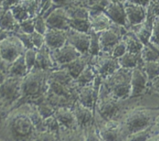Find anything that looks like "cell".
<instances>
[{
	"instance_id": "ee69618b",
	"label": "cell",
	"mask_w": 159,
	"mask_h": 141,
	"mask_svg": "<svg viewBox=\"0 0 159 141\" xmlns=\"http://www.w3.org/2000/svg\"><path fill=\"white\" fill-rule=\"evenodd\" d=\"M10 32L0 29V42L4 40V39H6V37H9V36H10Z\"/></svg>"
},
{
	"instance_id": "f546056e",
	"label": "cell",
	"mask_w": 159,
	"mask_h": 141,
	"mask_svg": "<svg viewBox=\"0 0 159 141\" xmlns=\"http://www.w3.org/2000/svg\"><path fill=\"white\" fill-rule=\"evenodd\" d=\"M37 106V109H38L39 112L42 116L43 119L49 117V116L54 115L56 111V107L54 105L51 103L48 99L45 98H42L39 101H37L35 103H33Z\"/></svg>"
},
{
	"instance_id": "7bdbcfd3",
	"label": "cell",
	"mask_w": 159,
	"mask_h": 141,
	"mask_svg": "<svg viewBox=\"0 0 159 141\" xmlns=\"http://www.w3.org/2000/svg\"><path fill=\"white\" fill-rule=\"evenodd\" d=\"M129 2H131L133 4L135 5H139V6H144V7L147 8L148 6L149 5V3L151 2L150 0H128Z\"/></svg>"
},
{
	"instance_id": "5bb4252c",
	"label": "cell",
	"mask_w": 159,
	"mask_h": 141,
	"mask_svg": "<svg viewBox=\"0 0 159 141\" xmlns=\"http://www.w3.org/2000/svg\"><path fill=\"white\" fill-rule=\"evenodd\" d=\"M51 55L57 68L72 61L82 54L74 46L67 41L61 47L51 51Z\"/></svg>"
},
{
	"instance_id": "ac0fdd59",
	"label": "cell",
	"mask_w": 159,
	"mask_h": 141,
	"mask_svg": "<svg viewBox=\"0 0 159 141\" xmlns=\"http://www.w3.org/2000/svg\"><path fill=\"white\" fill-rule=\"evenodd\" d=\"M127 22L128 29L130 26H137L145 21L147 18V8L144 6L135 5L131 2L124 4Z\"/></svg>"
},
{
	"instance_id": "d590c367",
	"label": "cell",
	"mask_w": 159,
	"mask_h": 141,
	"mask_svg": "<svg viewBox=\"0 0 159 141\" xmlns=\"http://www.w3.org/2000/svg\"><path fill=\"white\" fill-rule=\"evenodd\" d=\"M127 51V43H126L125 40L123 39H121L114 46V47L113 48L111 51V55L113 57H116V58H119L121 56L124 55L126 52Z\"/></svg>"
},
{
	"instance_id": "52a82bcc",
	"label": "cell",
	"mask_w": 159,
	"mask_h": 141,
	"mask_svg": "<svg viewBox=\"0 0 159 141\" xmlns=\"http://www.w3.org/2000/svg\"><path fill=\"white\" fill-rule=\"evenodd\" d=\"M26 50L20 39L12 34L0 42V58L10 65L20 55L24 54Z\"/></svg>"
},
{
	"instance_id": "9c48e42d",
	"label": "cell",
	"mask_w": 159,
	"mask_h": 141,
	"mask_svg": "<svg viewBox=\"0 0 159 141\" xmlns=\"http://www.w3.org/2000/svg\"><path fill=\"white\" fill-rule=\"evenodd\" d=\"M102 78L99 75L96 77L93 82L82 86L77 87L78 100L83 105L88 107L96 113V105L99 96Z\"/></svg>"
},
{
	"instance_id": "f1b7e54d",
	"label": "cell",
	"mask_w": 159,
	"mask_h": 141,
	"mask_svg": "<svg viewBox=\"0 0 159 141\" xmlns=\"http://www.w3.org/2000/svg\"><path fill=\"white\" fill-rule=\"evenodd\" d=\"M143 61H159V46L148 42L141 51Z\"/></svg>"
},
{
	"instance_id": "83f0119b",
	"label": "cell",
	"mask_w": 159,
	"mask_h": 141,
	"mask_svg": "<svg viewBox=\"0 0 159 141\" xmlns=\"http://www.w3.org/2000/svg\"><path fill=\"white\" fill-rule=\"evenodd\" d=\"M123 39L125 40L127 46V51L131 53H141L144 44L139 40L136 34L133 31L128 29L127 33L123 36Z\"/></svg>"
},
{
	"instance_id": "d4e9b609",
	"label": "cell",
	"mask_w": 159,
	"mask_h": 141,
	"mask_svg": "<svg viewBox=\"0 0 159 141\" xmlns=\"http://www.w3.org/2000/svg\"><path fill=\"white\" fill-rule=\"evenodd\" d=\"M120 68L133 69L143 62L141 53L127 52L118 58Z\"/></svg>"
},
{
	"instance_id": "2e32d148",
	"label": "cell",
	"mask_w": 159,
	"mask_h": 141,
	"mask_svg": "<svg viewBox=\"0 0 159 141\" xmlns=\"http://www.w3.org/2000/svg\"><path fill=\"white\" fill-rule=\"evenodd\" d=\"M67 41L74 46L81 54H89L90 43L89 33L81 32L70 28L67 30Z\"/></svg>"
},
{
	"instance_id": "7dc6e473",
	"label": "cell",
	"mask_w": 159,
	"mask_h": 141,
	"mask_svg": "<svg viewBox=\"0 0 159 141\" xmlns=\"http://www.w3.org/2000/svg\"><path fill=\"white\" fill-rule=\"evenodd\" d=\"M111 1H113V2H120L124 3L126 1H127V0H111Z\"/></svg>"
},
{
	"instance_id": "7402d4cb",
	"label": "cell",
	"mask_w": 159,
	"mask_h": 141,
	"mask_svg": "<svg viewBox=\"0 0 159 141\" xmlns=\"http://www.w3.org/2000/svg\"><path fill=\"white\" fill-rule=\"evenodd\" d=\"M92 56L89 54H82L80 57L78 58L75 59L72 61L69 62V63L66 64L65 65H62L61 68H65V69L68 70V72L70 73L73 78L75 80L79 75L82 70L85 68V67L89 63L91 62Z\"/></svg>"
},
{
	"instance_id": "3957f363",
	"label": "cell",
	"mask_w": 159,
	"mask_h": 141,
	"mask_svg": "<svg viewBox=\"0 0 159 141\" xmlns=\"http://www.w3.org/2000/svg\"><path fill=\"white\" fill-rule=\"evenodd\" d=\"M45 98L56 108L61 106L72 108L78 99L77 86L75 84L66 85L61 83L48 77V90Z\"/></svg>"
},
{
	"instance_id": "ba28073f",
	"label": "cell",
	"mask_w": 159,
	"mask_h": 141,
	"mask_svg": "<svg viewBox=\"0 0 159 141\" xmlns=\"http://www.w3.org/2000/svg\"><path fill=\"white\" fill-rule=\"evenodd\" d=\"M11 127H12V132L13 133L14 136L18 139L35 140L37 131L29 116L28 105L26 113H20L17 115L12 119Z\"/></svg>"
},
{
	"instance_id": "e0dca14e",
	"label": "cell",
	"mask_w": 159,
	"mask_h": 141,
	"mask_svg": "<svg viewBox=\"0 0 159 141\" xmlns=\"http://www.w3.org/2000/svg\"><path fill=\"white\" fill-rule=\"evenodd\" d=\"M103 11L113 23L128 29V22L126 15L124 3L110 1Z\"/></svg>"
},
{
	"instance_id": "60d3db41",
	"label": "cell",
	"mask_w": 159,
	"mask_h": 141,
	"mask_svg": "<svg viewBox=\"0 0 159 141\" xmlns=\"http://www.w3.org/2000/svg\"><path fill=\"white\" fill-rule=\"evenodd\" d=\"M149 42L159 46V16H156L154 20L152 34Z\"/></svg>"
},
{
	"instance_id": "cb8c5ba5",
	"label": "cell",
	"mask_w": 159,
	"mask_h": 141,
	"mask_svg": "<svg viewBox=\"0 0 159 141\" xmlns=\"http://www.w3.org/2000/svg\"><path fill=\"white\" fill-rule=\"evenodd\" d=\"M0 29L10 33H15L20 29V23L13 15L10 9L5 10L0 17Z\"/></svg>"
},
{
	"instance_id": "603a6c76",
	"label": "cell",
	"mask_w": 159,
	"mask_h": 141,
	"mask_svg": "<svg viewBox=\"0 0 159 141\" xmlns=\"http://www.w3.org/2000/svg\"><path fill=\"white\" fill-rule=\"evenodd\" d=\"M29 73L27 69L24 54L20 55L16 60H14L9 67L8 77H24Z\"/></svg>"
},
{
	"instance_id": "484cf974",
	"label": "cell",
	"mask_w": 159,
	"mask_h": 141,
	"mask_svg": "<svg viewBox=\"0 0 159 141\" xmlns=\"http://www.w3.org/2000/svg\"><path fill=\"white\" fill-rule=\"evenodd\" d=\"M28 105V113L29 116L34 124L37 133H42L47 132L44 126V119L39 112L37 106L33 103H26Z\"/></svg>"
},
{
	"instance_id": "d6a6232c",
	"label": "cell",
	"mask_w": 159,
	"mask_h": 141,
	"mask_svg": "<svg viewBox=\"0 0 159 141\" xmlns=\"http://www.w3.org/2000/svg\"><path fill=\"white\" fill-rule=\"evenodd\" d=\"M143 68L147 74L149 82L159 75V61H143Z\"/></svg>"
},
{
	"instance_id": "8992f818",
	"label": "cell",
	"mask_w": 159,
	"mask_h": 141,
	"mask_svg": "<svg viewBox=\"0 0 159 141\" xmlns=\"http://www.w3.org/2000/svg\"><path fill=\"white\" fill-rule=\"evenodd\" d=\"M90 63L102 80L110 77L120 68L118 58L113 57L110 53L103 51H101L98 55L92 57Z\"/></svg>"
},
{
	"instance_id": "e575fe53",
	"label": "cell",
	"mask_w": 159,
	"mask_h": 141,
	"mask_svg": "<svg viewBox=\"0 0 159 141\" xmlns=\"http://www.w3.org/2000/svg\"><path fill=\"white\" fill-rule=\"evenodd\" d=\"M20 31L26 33H32L35 31V17L26 19L20 23Z\"/></svg>"
},
{
	"instance_id": "6da1fadb",
	"label": "cell",
	"mask_w": 159,
	"mask_h": 141,
	"mask_svg": "<svg viewBox=\"0 0 159 141\" xmlns=\"http://www.w3.org/2000/svg\"><path fill=\"white\" fill-rule=\"evenodd\" d=\"M130 101L131 99L127 100L116 99L102 82L96 105V122L120 119L127 112Z\"/></svg>"
},
{
	"instance_id": "30bf717a",
	"label": "cell",
	"mask_w": 159,
	"mask_h": 141,
	"mask_svg": "<svg viewBox=\"0 0 159 141\" xmlns=\"http://www.w3.org/2000/svg\"><path fill=\"white\" fill-rule=\"evenodd\" d=\"M127 31L128 29L127 27L113 23L111 27L99 33L101 51L111 54L112 50L115 45L122 39L123 36Z\"/></svg>"
},
{
	"instance_id": "4fadbf2b",
	"label": "cell",
	"mask_w": 159,
	"mask_h": 141,
	"mask_svg": "<svg viewBox=\"0 0 159 141\" xmlns=\"http://www.w3.org/2000/svg\"><path fill=\"white\" fill-rule=\"evenodd\" d=\"M23 77H7L0 85V95L9 102H18L21 97V83Z\"/></svg>"
},
{
	"instance_id": "277c9868",
	"label": "cell",
	"mask_w": 159,
	"mask_h": 141,
	"mask_svg": "<svg viewBox=\"0 0 159 141\" xmlns=\"http://www.w3.org/2000/svg\"><path fill=\"white\" fill-rule=\"evenodd\" d=\"M151 109L136 108L126 112L121 117L122 129L125 137L150 128L155 122V117ZM126 140V139H125Z\"/></svg>"
},
{
	"instance_id": "bcb514c9",
	"label": "cell",
	"mask_w": 159,
	"mask_h": 141,
	"mask_svg": "<svg viewBox=\"0 0 159 141\" xmlns=\"http://www.w3.org/2000/svg\"><path fill=\"white\" fill-rule=\"evenodd\" d=\"M7 77H8L7 74H5V73L2 71V70L0 69V85L2 84L3 82H5V80L7 78Z\"/></svg>"
},
{
	"instance_id": "7a4b0ae2",
	"label": "cell",
	"mask_w": 159,
	"mask_h": 141,
	"mask_svg": "<svg viewBox=\"0 0 159 141\" xmlns=\"http://www.w3.org/2000/svg\"><path fill=\"white\" fill-rule=\"evenodd\" d=\"M49 71L33 69L25 76L21 83V97L19 105L35 103L43 98L48 90Z\"/></svg>"
},
{
	"instance_id": "7c38bea8",
	"label": "cell",
	"mask_w": 159,
	"mask_h": 141,
	"mask_svg": "<svg viewBox=\"0 0 159 141\" xmlns=\"http://www.w3.org/2000/svg\"><path fill=\"white\" fill-rule=\"evenodd\" d=\"M72 110L77 119L79 130L82 133L96 123V113L88 107L82 105L78 99L73 105Z\"/></svg>"
},
{
	"instance_id": "b9f144b4",
	"label": "cell",
	"mask_w": 159,
	"mask_h": 141,
	"mask_svg": "<svg viewBox=\"0 0 159 141\" xmlns=\"http://www.w3.org/2000/svg\"><path fill=\"white\" fill-rule=\"evenodd\" d=\"M22 0H3L2 5L4 6L5 10L11 9L12 6H16V5L19 4Z\"/></svg>"
},
{
	"instance_id": "ab89813d",
	"label": "cell",
	"mask_w": 159,
	"mask_h": 141,
	"mask_svg": "<svg viewBox=\"0 0 159 141\" xmlns=\"http://www.w3.org/2000/svg\"><path fill=\"white\" fill-rule=\"evenodd\" d=\"M48 29L45 18L41 15H37L35 17V31L44 35L45 33Z\"/></svg>"
},
{
	"instance_id": "1f68e13d",
	"label": "cell",
	"mask_w": 159,
	"mask_h": 141,
	"mask_svg": "<svg viewBox=\"0 0 159 141\" xmlns=\"http://www.w3.org/2000/svg\"><path fill=\"white\" fill-rule=\"evenodd\" d=\"M90 43L89 48V54L92 56L98 55L101 52V46L100 43H99V33L96 32V31L90 29Z\"/></svg>"
},
{
	"instance_id": "8fae6325",
	"label": "cell",
	"mask_w": 159,
	"mask_h": 141,
	"mask_svg": "<svg viewBox=\"0 0 159 141\" xmlns=\"http://www.w3.org/2000/svg\"><path fill=\"white\" fill-rule=\"evenodd\" d=\"M150 82L148 80L147 74L143 68V62L132 69L131 73V91H130V99H139L141 96L145 95L148 88Z\"/></svg>"
},
{
	"instance_id": "44dd1931",
	"label": "cell",
	"mask_w": 159,
	"mask_h": 141,
	"mask_svg": "<svg viewBox=\"0 0 159 141\" xmlns=\"http://www.w3.org/2000/svg\"><path fill=\"white\" fill-rule=\"evenodd\" d=\"M55 68L56 64L51 57V51L44 43L40 49L37 51L36 63L33 69L49 71Z\"/></svg>"
},
{
	"instance_id": "836d02e7",
	"label": "cell",
	"mask_w": 159,
	"mask_h": 141,
	"mask_svg": "<svg viewBox=\"0 0 159 141\" xmlns=\"http://www.w3.org/2000/svg\"><path fill=\"white\" fill-rule=\"evenodd\" d=\"M37 51L36 48H30L26 49L24 53L25 60H26V66H27L28 71H30L33 70L36 63V57H37Z\"/></svg>"
},
{
	"instance_id": "4316f807",
	"label": "cell",
	"mask_w": 159,
	"mask_h": 141,
	"mask_svg": "<svg viewBox=\"0 0 159 141\" xmlns=\"http://www.w3.org/2000/svg\"><path fill=\"white\" fill-rule=\"evenodd\" d=\"M96 76H97V73L93 68V64L91 63H89L82 70V72L79 74L77 78L75 80V84L77 87L87 85L93 82Z\"/></svg>"
},
{
	"instance_id": "8d00e7d4",
	"label": "cell",
	"mask_w": 159,
	"mask_h": 141,
	"mask_svg": "<svg viewBox=\"0 0 159 141\" xmlns=\"http://www.w3.org/2000/svg\"><path fill=\"white\" fill-rule=\"evenodd\" d=\"M151 127L148 130L128 135L126 138V140H148V139H150L151 136H151L152 135Z\"/></svg>"
},
{
	"instance_id": "d6986e66",
	"label": "cell",
	"mask_w": 159,
	"mask_h": 141,
	"mask_svg": "<svg viewBox=\"0 0 159 141\" xmlns=\"http://www.w3.org/2000/svg\"><path fill=\"white\" fill-rule=\"evenodd\" d=\"M45 45L50 51L57 49L67 43V31L48 28L44 34Z\"/></svg>"
},
{
	"instance_id": "ffe728a7",
	"label": "cell",
	"mask_w": 159,
	"mask_h": 141,
	"mask_svg": "<svg viewBox=\"0 0 159 141\" xmlns=\"http://www.w3.org/2000/svg\"><path fill=\"white\" fill-rule=\"evenodd\" d=\"M89 20L91 29L97 33L102 32L111 27L113 22L103 10H89Z\"/></svg>"
},
{
	"instance_id": "f6af8a7d",
	"label": "cell",
	"mask_w": 159,
	"mask_h": 141,
	"mask_svg": "<svg viewBox=\"0 0 159 141\" xmlns=\"http://www.w3.org/2000/svg\"><path fill=\"white\" fill-rule=\"evenodd\" d=\"M150 84L152 85V86L153 88L159 90V75L157 76L156 77H155L152 81H151Z\"/></svg>"
},
{
	"instance_id": "9a60e30c",
	"label": "cell",
	"mask_w": 159,
	"mask_h": 141,
	"mask_svg": "<svg viewBox=\"0 0 159 141\" xmlns=\"http://www.w3.org/2000/svg\"><path fill=\"white\" fill-rule=\"evenodd\" d=\"M45 20L48 28L66 31L70 29L67 6L57 7L54 9L45 17Z\"/></svg>"
},
{
	"instance_id": "f35d334b",
	"label": "cell",
	"mask_w": 159,
	"mask_h": 141,
	"mask_svg": "<svg viewBox=\"0 0 159 141\" xmlns=\"http://www.w3.org/2000/svg\"><path fill=\"white\" fill-rule=\"evenodd\" d=\"M30 36L34 47L36 48L37 50L40 49L45 43V39L43 34L37 32V31H34V33H30Z\"/></svg>"
},
{
	"instance_id": "5b68a950",
	"label": "cell",
	"mask_w": 159,
	"mask_h": 141,
	"mask_svg": "<svg viewBox=\"0 0 159 141\" xmlns=\"http://www.w3.org/2000/svg\"><path fill=\"white\" fill-rule=\"evenodd\" d=\"M131 73L132 69L120 68L114 74L103 79L102 82L114 97L127 100L130 99L131 91Z\"/></svg>"
},
{
	"instance_id": "4dcf8cb0",
	"label": "cell",
	"mask_w": 159,
	"mask_h": 141,
	"mask_svg": "<svg viewBox=\"0 0 159 141\" xmlns=\"http://www.w3.org/2000/svg\"><path fill=\"white\" fill-rule=\"evenodd\" d=\"M44 126L47 132L52 135L56 140L60 139L61 126L58 120L54 115L44 119Z\"/></svg>"
},
{
	"instance_id": "74e56055",
	"label": "cell",
	"mask_w": 159,
	"mask_h": 141,
	"mask_svg": "<svg viewBox=\"0 0 159 141\" xmlns=\"http://www.w3.org/2000/svg\"><path fill=\"white\" fill-rule=\"evenodd\" d=\"M13 34L15 36H16L20 40V41L23 43V44L24 45L26 49H30V48H34V45L32 43V40H31V36L30 33H23L22 31H16V32L13 33Z\"/></svg>"
}]
</instances>
